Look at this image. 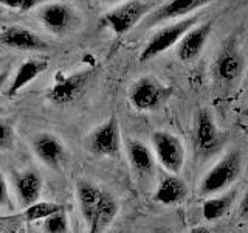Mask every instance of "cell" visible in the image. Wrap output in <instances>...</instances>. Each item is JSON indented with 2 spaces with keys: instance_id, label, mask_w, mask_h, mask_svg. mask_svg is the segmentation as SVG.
I'll return each mask as SVG.
<instances>
[{
  "instance_id": "32",
  "label": "cell",
  "mask_w": 248,
  "mask_h": 233,
  "mask_svg": "<svg viewBox=\"0 0 248 233\" xmlns=\"http://www.w3.org/2000/svg\"><path fill=\"white\" fill-rule=\"evenodd\" d=\"M0 13H2V6H0Z\"/></svg>"
},
{
  "instance_id": "12",
  "label": "cell",
  "mask_w": 248,
  "mask_h": 233,
  "mask_svg": "<svg viewBox=\"0 0 248 233\" xmlns=\"http://www.w3.org/2000/svg\"><path fill=\"white\" fill-rule=\"evenodd\" d=\"M90 72H79L59 80L48 92V100L53 104L64 106L70 104L84 92L89 83Z\"/></svg>"
},
{
  "instance_id": "2",
  "label": "cell",
  "mask_w": 248,
  "mask_h": 233,
  "mask_svg": "<svg viewBox=\"0 0 248 233\" xmlns=\"http://www.w3.org/2000/svg\"><path fill=\"white\" fill-rule=\"evenodd\" d=\"M199 19H200L199 16H189V17L177 20L174 23H170V25L158 30L157 33L149 39V42L144 45L141 54H140V61L141 62L151 61L155 56H158V54L172 49L174 45H177L182 41V37L188 33L192 27L197 25Z\"/></svg>"
},
{
  "instance_id": "8",
  "label": "cell",
  "mask_w": 248,
  "mask_h": 233,
  "mask_svg": "<svg viewBox=\"0 0 248 233\" xmlns=\"http://www.w3.org/2000/svg\"><path fill=\"white\" fill-rule=\"evenodd\" d=\"M244 72V54L234 41H228L213 62V75L223 84L236 83Z\"/></svg>"
},
{
  "instance_id": "19",
  "label": "cell",
  "mask_w": 248,
  "mask_h": 233,
  "mask_svg": "<svg viewBox=\"0 0 248 233\" xmlns=\"http://www.w3.org/2000/svg\"><path fill=\"white\" fill-rule=\"evenodd\" d=\"M45 70H46L45 61H36V59L25 61L23 64H20L17 72H16L14 80L6 90V95L14 97L16 93H19L25 85H28L31 81H34L39 75H42Z\"/></svg>"
},
{
  "instance_id": "23",
  "label": "cell",
  "mask_w": 248,
  "mask_h": 233,
  "mask_svg": "<svg viewBox=\"0 0 248 233\" xmlns=\"http://www.w3.org/2000/svg\"><path fill=\"white\" fill-rule=\"evenodd\" d=\"M67 215L64 210L44 219V230L46 233H67Z\"/></svg>"
},
{
  "instance_id": "27",
  "label": "cell",
  "mask_w": 248,
  "mask_h": 233,
  "mask_svg": "<svg viewBox=\"0 0 248 233\" xmlns=\"http://www.w3.org/2000/svg\"><path fill=\"white\" fill-rule=\"evenodd\" d=\"M240 216L244 217V219H248V188L244 194L242 200H240Z\"/></svg>"
},
{
  "instance_id": "5",
  "label": "cell",
  "mask_w": 248,
  "mask_h": 233,
  "mask_svg": "<svg viewBox=\"0 0 248 233\" xmlns=\"http://www.w3.org/2000/svg\"><path fill=\"white\" fill-rule=\"evenodd\" d=\"M151 13V5L141 0H127L126 3L116 6L104 16V23L115 34H126L138 22Z\"/></svg>"
},
{
  "instance_id": "3",
  "label": "cell",
  "mask_w": 248,
  "mask_h": 233,
  "mask_svg": "<svg viewBox=\"0 0 248 233\" xmlns=\"http://www.w3.org/2000/svg\"><path fill=\"white\" fill-rule=\"evenodd\" d=\"M155 159L170 174H178L185 165V146L182 140L168 131H155L152 137Z\"/></svg>"
},
{
  "instance_id": "20",
  "label": "cell",
  "mask_w": 248,
  "mask_h": 233,
  "mask_svg": "<svg viewBox=\"0 0 248 233\" xmlns=\"http://www.w3.org/2000/svg\"><path fill=\"white\" fill-rule=\"evenodd\" d=\"M103 190L98 188L96 185H93L90 182L81 181L76 186V194H78V200H79V207H81V213L84 216L85 222H90L93 213L101 200L103 196Z\"/></svg>"
},
{
  "instance_id": "24",
  "label": "cell",
  "mask_w": 248,
  "mask_h": 233,
  "mask_svg": "<svg viewBox=\"0 0 248 233\" xmlns=\"http://www.w3.org/2000/svg\"><path fill=\"white\" fill-rule=\"evenodd\" d=\"M37 0H0V6H8L17 11H30Z\"/></svg>"
},
{
  "instance_id": "18",
  "label": "cell",
  "mask_w": 248,
  "mask_h": 233,
  "mask_svg": "<svg viewBox=\"0 0 248 233\" xmlns=\"http://www.w3.org/2000/svg\"><path fill=\"white\" fill-rule=\"evenodd\" d=\"M116 213H118V204H116L112 194L104 191L89 222V233H101L115 219Z\"/></svg>"
},
{
  "instance_id": "10",
  "label": "cell",
  "mask_w": 248,
  "mask_h": 233,
  "mask_svg": "<svg viewBox=\"0 0 248 233\" xmlns=\"http://www.w3.org/2000/svg\"><path fill=\"white\" fill-rule=\"evenodd\" d=\"M39 19L50 33L62 36L72 31L76 25V14L72 6L65 3H48L39 11Z\"/></svg>"
},
{
  "instance_id": "17",
  "label": "cell",
  "mask_w": 248,
  "mask_h": 233,
  "mask_svg": "<svg viewBox=\"0 0 248 233\" xmlns=\"http://www.w3.org/2000/svg\"><path fill=\"white\" fill-rule=\"evenodd\" d=\"M16 190H17L20 204L30 207L39 202L42 193V177L34 171H27L16 179Z\"/></svg>"
},
{
  "instance_id": "6",
  "label": "cell",
  "mask_w": 248,
  "mask_h": 233,
  "mask_svg": "<svg viewBox=\"0 0 248 233\" xmlns=\"http://www.w3.org/2000/svg\"><path fill=\"white\" fill-rule=\"evenodd\" d=\"M87 148L92 154L101 157H116L121 150V134L116 116L95 128L87 138Z\"/></svg>"
},
{
  "instance_id": "15",
  "label": "cell",
  "mask_w": 248,
  "mask_h": 233,
  "mask_svg": "<svg viewBox=\"0 0 248 233\" xmlns=\"http://www.w3.org/2000/svg\"><path fill=\"white\" fill-rule=\"evenodd\" d=\"M188 196V186L177 174H170L161 179L157 190H155L154 199L163 205H175L183 202Z\"/></svg>"
},
{
  "instance_id": "29",
  "label": "cell",
  "mask_w": 248,
  "mask_h": 233,
  "mask_svg": "<svg viewBox=\"0 0 248 233\" xmlns=\"http://www.w3.org/2000/svg\"><path fill=\"white\" fill-rule=\"evenodd\" d=\"M6 76H8V73L0 72V89L3 87V84H5V81H6Z\"/></svg>"
},
{
  "instance_id": "31",
  "label": "cell",
  "mask_w": 248,
  "mask_h": 233,
  "mask_svg": "<svg viewBox=\"0 0 248 233\" xmlns=\"http://www.w3.org/2000/svg\"><path fill=\"white\" fill-rule=\"evenodd\" d=\"M245 115H248V109H247V111H245Z\"/></svg>"
},
{
  "instance_id": "26",
  "label": "cell",
  "mask_w": 248,
  "mask_h": 233,
  "mask_svg": "<svg viewBox=\"0 0 248 233\" xmlns=\"http://www.w3.org/2000/svg\"><path fill=\"white\" fill-rule=\"evenodd\" d=\"M10 205V193H8V185L3 174L0 173V207Z\"/></svg>"
},
{
  "instance_id": "13",
  "label": "cell",
  "mask_w": 248,
  "mask_h": 233,
  "mask_svg": "<svg viewBox=\"0 0 248 233\" xmlns=\"http://www.w3.org/2000/svg\"><path fill=\"white\" fill-rule=\"evenodd\" d=\"M0 42L17 50H45L46 44L33 31L22 27H8L0 34Z\"/></svg>"
},
{
  "instance_id": "14",
  "label": "cell",
  "mask_w": 248,
  "mask_h": 233,
  "mask_svg": "<svg viewBox=\"0 0 248 233\" xmlns=\"http://www.w3.org/2000/svg\"><path fill=\"white\" fill-rule=\"evenodd\" d=\"M34 154L41 159L45 165L51 168H58L61 162L64 160V145L59 140L48 134V132H42L41 135H37L33 143Z\"/></svg>"
},
{
  "instance_id": "22",
  "label": "cell",
  "mask_w": 248,
  "mask_h": 233,
  "mask_svg": "<svg viewBox=\"0 0 248 233\" xmlns=\"http://www.w3.org/2000/svg\"><path fill=\"white\" fill-rule=\"evenodd\" d=\"M61 210H64V207L59 204H54V202H36V204L27 207L22 216L25 221L33 222L39 219H45V217L58 213Z\"/></svg>"
},
{
  "instance_id": "7",
  "label": "cell",
  "mask_w": 248,
  "mask_h": 233,
  "mask_svg": "<svg viewBox=\"0 0 248 233\" xmlns=\"http://www.w3.org/2000/svg\"><path fill=\"white\" fill-rule=\"evenodd\" d=\"M222 134L209 109H200L194 120V146L202 157H208L220 146Z\"/></svg>"
},
{
  "instance_id": "16",
  "label": "cell",
  "mask_w": 248,
  "mask_h": 233,
  "mask_svg": "<svg viewBox=\"0 0 248 233\" xmlns=\"http://www.w3.org/2000/svg\"><path fill=\"white\" fill-rule=\"evenodd\" d=\"M127 155L132 168L141 177H149L155 171V154L138 140H129L127 142Z\"/></svg>"
},
{
  "instance_id": "30",
  "label": "cell",
  "mask_w": 248,
  "mask_h": 233,
  "mask_svg": "<svg viewBox=\"0 0 248 233\" xmlns=\"http://www.w3.org/2000/svg\"><path fill=\"white\" fill-rule=\"evenodd\" d=\"M104 2H120V0H104Z\"/></svg>"
},
{
  "instance_id": "11",
  "label": "cell",
  "mask_w": 248,
  "mask_h": 233,
  "mask_svg": "<svg viewBox=\"0 0 248 233\" xmlns=\"http://www.w3.org/2000/svg\"><path fill=\"white\" fill-rule=\"evenodd\" d=\"M213 31V22L206 20L203 23H197L186 33L182 41L177 44V56L185 64L196 61L203 51L206 41Z\"/></svg>"
},
{
  "instance_id": "9",
  "label": "cell",
  "mask_w": 248,
  "mask_h": 233,
  "mask_svg": "<svg viewBox=\"0 0 248 233\" xmlns=\"http://www.w3.org/2000/svg\"><path fill=\"white\" fill-rule=\"evenodd\" d=\"M213 0H169V2L163 3L157 10L151 11L144 17V27L151 28L158 25V23L172 20V19H180L183 16H189L194 11L200 10V8L206 6L211 3Z\"/></svg>"
},
{
  "instance_id": "4",
  "label": "cell",
  "mask_w": 248,
  "mask_h": 233,
  "mask_svg": "<svg viewBox=\"0 0 248 233\" xmlns=\"http://www.w3.org/2000/svg\"><path fill=\"white\" fill-rule=\"evenodd\" d=\"M170 90L163 85L157 78L143 76L137 80L129 89V101L134 109L140 112H151L158 109L169 97Z\"/></svg>"
},
{
  "instance_id": "25",
  "label": "cell",
  "mask_w": 248,
  "mask_h": 233,
  "mask_svg": "<svg viewBox=\"0 0 248 233\" xmlns=\"http://www.w3.org/2000/svg\"><path fill=\"white\" fill-rule=\"evenodd\" d=\"M13 138H14V132L13 128L8 123L0 120V148H10L13 145Z\"/></svg>"
},
{
  "instance_id": "21",
  "label": "cell",
  "mask_w": 248,
  "mask_h": 233,
  "mask_svg": "<svg viewBox=\"0 0 248 233\" xmlns=\"http://www.w3.org/2000/svg\"><path fill=\"white\" fill-rule=\"evenodd\" d=\"M234 200V193L220 194V196L206 198V200L202 205V215L206 221H217L223 217L230 212V208Z\"/></svg>"
},
{
  "instance_id": "1",
  "label": "cell",
  "mask_w": 248,
  "mask_h": 233,
  "mask_svg": "<svg viewBox=\"0 0 248 233\" xmlns=\"http://www.w3.org/2000/svg\"><path fill=\"white\" fill-rule=\"evenodd\" d=\"M242 173V155L239 151H230L208 171L202 179L199 193L200 196L211 198L228 190Z\"/></svg>"
},
{
  "instance_id": "28",
  "label": "cell",
  "mask_w": 248,
  "mask_h": 233,
  "mask_svg": "<svg viewBox=\"0 0 248 233\" xmlns=\"http://www.w3.org/2000/svg\"><path fill=\"white\" fill-rule=\"evenodd\" d=\"M189 233H209V230L203 225H200V227H194L192 230H189Z\"/></svg>"
}]
</instances>
